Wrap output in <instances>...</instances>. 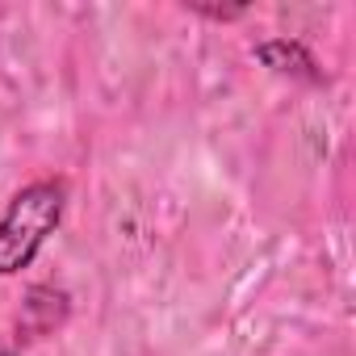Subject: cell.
Returning <instances> with one entry per match:
<instances>
[{
	"mask_svg": "<svg viewBox=\"0 0 356 356\" xmlns=\"http://www.w3.org/2000/svg\"><path fill=\"white\" fill-rule=\"evenodd\" d=\"M63 210H67V185L55 176L13 193V202L0 214V277H13L38 260L47 239L59 231Z\"/></svg>",
	"mask_w": 356,
	"mask_h": 356,
	"instance_id": "6da1fadb",
	"label": "cell"
},
{
	"mask_svg": "<svg viewBox=\"0 0 356 356\" xmlns=\"http://www.w3.org/2000/svg\"><path fill=\"white\" fill-rule=\"evenodd\" d=\"M256 59L264 67H273L277 76H293V80H306V84H323L327 80L318 59L310 55V47L298 42V38H264V42H256Z\"/></svg>",
	"mask_w": 356,
	"mask_h": 356,
	"instance_id": "7a4b0ae2",
	"label": "cell"
},
{
	"mask_svg": "<svg viewBox=\"0 0 356 356\" xmlns=\"http://www.w3.org/2000/svg\"><path fill=\"white\" fill-rule=\"evenodd\" d=\"M197 17H210V22H239L248 13V5H189Z\"/></svg>",
	"mask_w": 356,
	"mask_h": 356,
	"instance_id": "3957f363",
	"label": "cell"
},
{
	"mask_svg": "<svg viewBox=\"0 0 356 356\" xmlns=\"http://www.w3.org/2000/svg\"><path fill=\"white\" fill-rule=\"evenodd\" d=\"M0 356H9V352H0Z\"/></svg>",
	"mask_w": 356,
	"mask_h": 356,
	"instance_id": "277c9868",
	"label": "cell"
}]
</instances>
